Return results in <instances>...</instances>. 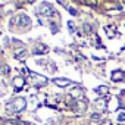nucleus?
Returning a JSON list of instances; mask_svg holds the SVG:
<instances>
[{
    "mask_svg": "<svg viewBox=\"0 0 125 125\" xmlns=\"http://www.w3.org/2000/svg\"><path fill=\"white\" fill-rule=\"evenodd\" d=\"M44 52H47V47H46V46H38V47L34 50L35 54H40V53H44Z\"/></svg>",
    "mask_w": 125,
    "mask_h": 125,
    "instance_id": "nucleus-6",
    "label": "nucleus"
},
{
    "mask_svg": "<svg viewBox=\"0 0 125 125\" xmlns=\"http://www.w3.org/2000/svg\"><path fill=\"white\" fill-rule=\"evenodd\" d=\"M84 5H87V6H97V2H84Z\"/></svg>",
    "mask_w": 125,
    "mask_h": 125,
    "instance_id": "nucleus-8",
    "label": "nucleus"
},
{
    "mask_svg": "<svg viewBox=\"0 0 125 125\" xmlns=\"http://www.w3.org/2000/svg\"><path fill=\"white\" fill-rule=\"evenodd\" d=\"M100 118V115L99 113H94V115H91V119H99Z\"/></svg>",
    "mask_w": 125,
    "mask_h": 125,
    "instance_id": "nucleus-10",
    "label": "nucleus"
},
{
    "mask_svg": "<svg viewBox=\"0 0 125 125\" xmlns=\"http://www.w3.org/2000/svg\"><path fill=\"white\" fill-rule=\"evenodd\" d=\"M118 119H119V121H125V113L122 112V113H121V115L118 116Z\"/></svg>",
    "mask_w": 125,
    "mask_h": 125,
    "instance_id": "nucleus-9",
    "label": "nucleus"
},
{
    "mask_svg": "<svg viewBox=\"0 0 125 125\" xmlns=\"http://www.w3.org/2000/svg\"><path fill=\"white\" fill-rule=\"evenodd\" d=\"M27 56H28V52H27V50H22L21 53H19V52L16 53V59H19V60H25Z\"/></svg>",
    "mask_w": 125,
    "mask_h": 125,
    "instance_id": "nucleus-4",
    "label": "nucleus"
},
{
    "mask_svg": "<svg viewBox=\"0 0 125 125\" xmlns=\"http://www.w3.org/2000/svg\"><path fill=\"white\" fill-rule=\"evenodd\" d=\"M99 94H106V87H100V88H97L96 90Z\"/></svg>",
    "mask_w": 125,
    "mask_h": 125,
    "instance_id": "nucleus-7",
    "label": "nucleus"
},
{
    "mask_svg": "<svg viewBox=\"0 0 125 125\" xmlns=\"http://www.w3.org/2000/svg\"><path fill=\"white\" fill-rule=\"evenodd\" d=\"M112 80H113V81H121V80H124V72H122V71H115V72L112 74Z\"/></svg>",
    "mask_w": 125,
    "mask_h": 125,
    "instance_id": "nucleus-3",
    "label": "nucleus"
},
{
    "mask_svg": "<svg viewBox=\"0 0 125 125\" xmlns=\"http://www.w3.org/2000/svg\"><path fill=\"white\" fill-rule=\"evenodd\" d=\"M54 83H56L57 85H62V87H65V85H69V84H71V81H68V80H54Z\"/></svg>",
    "mask_w": 125,
    "mask_h": 125,
    "instance_id": "nucleus-5",
    "label": "nucleus"
},
{
    "mask_svg": "<svg viewBox=\"0 0 125 125\" xmlns=\"http://www.w3.org/2000/svg\"><path fill=\"white\" fill-rule=\"evenodd\" d=\"M24 85V78L22 77H16L15 78V91H19Z\"/></svg>",
    "mask_w": 125,
    "mask_h": 125,
    "instance_id": "nucleus-2",
    "label": "nucleus"
},
{
    "mask_svg": "<svg viewBox=\"0 0 125 125\" xmlns=\"http://www.w3.org/2000/svg\"><path fill=\"white\" fill-rule=\"evenodd\" d=\"M12 106H15V110L22 109V107L25 106V102H24V99H19V100H15L12 104H9V106H6V107H12Z\"/></svg>",
    "mask_w": 125,
    "mask_h": 125,
    "instance_id": "nucleus-1",
    "label": "nucleus"
}]
</instances>
